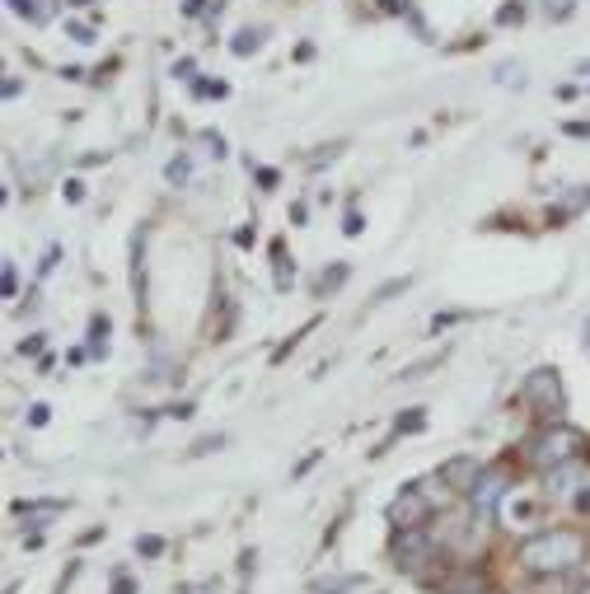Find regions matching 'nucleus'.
I'll list each match as a JSON object with an SVG mask.
<instances>
[{
	"label": "nucleus",
	"instance_id": "obj_18",
	"mask_svg": "<svg viewBox=\"0 0 590 594\" xmlns=\"http://www.w3.org/2000/svg\"><path fill=\"white\" fill-rule=\"evenodd\" d=\"M366 225H361V215L357 211H347V225H343V234H361Z\"/></svg>",
	"mask_w": 590,
	"mask_h": 594
},
{
	"label": "nucleus",
	"instance_id": "obj_12",
	"mask_svg": "<svg viewBox=\"0 0 590 594\" xmlns=\"http://www.w3.org/2000/svg\"><path fill=\"white\" fill-rule=\"evenodd\" d=\"M169 183H173V188H183V183H188V160H183V155L169 165Z\"/></svg>",
	"mask_w": 590,
	"mask_h": 594
},
{
	"label": "nucleus",
	"instance_id": "obj_15",
	"mask_svg": "<svg viewBox=\"0 0 590 594\" xmlns=\"http://www.w3.org/2000/svg\"><path fill=\"white\" fill-rule=\"evenodd\" d=\"M113 594H136V581H131V576H123V571H117V576H113Z\"/></svg>",
	"mask_w": 590,
	"mask_h": 594
},
{
	"label": "nucleus",
	"instance_id": "obj_7",
	"mask_svg": "<svg viewBox=\"0 0 590 594\" xmlns=\"http://www.w3.org/2000/svg\"><path fill=\"white\" fill-rule=\"evenodd\" d=\"M478 459H450L445 468H441V482H455V491H474V482H478Z\"/></svg>",
	"mask_w": 590,
	"mask_h": 594
},
{
	"label": "nucleus",
	"instance_id": "obj_20",
	"mask_svg": "<svg viewBox=\"0 0 590 594\" xmlns=\"http://www.w3.org/2000/svg\"><path fill=\"white\" fill-rule=\"evenodd\" d=\"M71 38H75V43H94V33H89V29H81V24H71Z\"/></svg>",
	"mask_w": 590,
	"mask_h": 594
},
{
	"label": "nucleus",
	"instance_id": "obj_21",
	"mask_svg": "<svg viewBox=\"0 0 590 594\" xmlns=\"http://www.w3.org/2000/svg\"><path fill=\"white\" fill-rule=\"evenodd\" d=\"M10 10H19V14H29V19L38 14V10H33V0H10Z\"/></svg>",
	"mask_w": 590,
	"mask_h": 594
},
{
	"label": "nucleus",
	"instance_id": "obj_11",
	"mask_svg": "<svg viewBox=\"0 0 590 594\" xmlns=\"http://www.w3.org/2000/svg\"><path fill=\"white\" fill-rule=\"evenodd\" d=\"M426 426V412L422 407H408L403 417H399V435H412V431H422Z\"/></svg>",
	"mask_w": 590,
	"mask_h": 594
},
{
	"label": "nucleus",
	"instance_id": "obj_5",
	"mask_svg": "<svg viewBox=\"0 0 590 594\" xmlns=\"http://www.w3.org/2000/svg\"><path fill=\"white\" fill-rule=\"evenodd\" d=\"M426 529H403V533H393V562H399L403 571H418L426 562Z\"/></svg>",
	"mask_w": 590,
	"mask_h": 594
},
{
	"label": "nucleus",
	"instance_id": "obj_1",
	"mask_svg": "<svg viewBox=\"0 0 590 594\" xmlns=\"http://www.w3.org/2000/svg\"><path fill=\"white\" fill-rule=\"evenodd\" d=\"M581 558H586V543L572 529H548L520 543V566L529 576H562V571L581 566Z\"/></svg>",
	"mask_w": 590,
	"mask_h": 594
},
{
	"label": "nucleus",
	"instance_id": "obj_22",
	"mask_svg": "<svg viewBox=\"0 0 590 594\" xmlns=\"http://www.w3.org/2000/svg\"><path fill=\"white\" fill-rule=\"evenodd\" d=\"M215 445H225V435H211V441H197V449H202V454H211Z\"/></svg>",
	"mask_w": 590,
	"mask_h": 594
},
{
	"label": "nucleus",
	"instance_id": "obj_19",
	"mask_svg": "<svg viewBox=\"0 0 590 594\" xmlns=\"http://www.w3.org/2000/svg\"><path fill=\"white\" fill-rule=\"evenodd\" d=\"M520 14H525V10H520V6H506V10H502V14H497V19H502V24H516V19H520Z\"/></svg>",
	"mask_w": 590,
	"mask_h": 594
},
{
	"label": "nucleus",
	"instance_id": "obj_3",
	"mask_svg": "<svg viewBox=\"0 0 590 594\" xmlns=\"http://www.w3.org/2000/svg\"><path fill=\"white\" fill-rule=\"evenodd\" d=\"M384 520L393 524V533H403V529H426V520H431V501H426V491H422L418 482H408V487L399 491V497L389 501Z\"/></svg>",
	"mask_w": 590,
	"mask_h": 594
},
{
	"label": "nucleus",
	"instance_id": "obj_17",
	"mask_svg": "<svg viewBox=\"0 0 590 594\" xmlns=\"http://www.w3.org/2000/svg\"><path fill=\"white\" fill-rule=\"evenodd\" d=\"M380 10H384V14H412L408 0H380Z\"/></svg>",
	"mask_w": 590,
	"mask_h": 594
},
{
	"label": "nucleus",
	"instance_id": "obj_9",
	"mask_svg": "<svg viewBox=\"0 0 590 594\" xmlns=\"http://www.w3.org/2000/svg\"><path fill=\"white\" fill-rule=\"evenodd\" d=\"M259 47H263V33H259V29H244V33L230 38V52H234V56H253Z\"/></svg>",
	"mask_w": 590,
	"mask_h": 594
},
{
	"label": "nucleus",
	"instance_id": "obj_23",
	"mask_svg": "<svg viewBox=\"0 0 590 594\" xmlns=\"http://www.w3.org/2000/svg\"><path fill=\"white\" fill-rule=\"evenodd\" d=\"M19 351H24V356H38V351H43V338H29V342L19 347Z\"/></svg>",
	"mask_w": 590,
	"mask_h": 594
},
{
	"label": "nucleus",
	"instance_id": "obj_25",
	"mask_svg": "<svg viewBox=\"0 0 590 594\" xmlns=\"http://www.w3.org/2000/svg\"><path fill=\"white\" fill-rule=\"evenodd\" d=\"M483 594H492V590H483Z\"/></svg>",
	"mask_w": 590,
	"mask_h": 594
},
{
	"label": "nucleus",
	"instance_id": "obj_8",
	"mask_svg": "<svg viewBox=\"0 0 590 594\" xmlns=\"http://www.w3.org/2000/svg\"><path fill=\"white\" fill-rule=\"evenodd\" d=\"M347 282V263H333L324 276H319V282H314V295H319V300H324V295H333V290H338Z\"/></svg>",
	"mask_w": 590,
	"mask_h": 594
},
{
	"label": "nucleus",
	"instance_id": "obj_14",
	"mask_svg": "<svg viewBox=\"0 0 590 594\" xmlns=\"http://www.w3.org/2000/svg\"><path fill=\"white\" fill-rule=\"evenodd\" d=\"M136 552H141V558H160V552H165V539H141V543H136Z\"/></svg>",
	"mask_w": 590,
	"mask_h": 594
},
{
	"label": "nucleus",
	"instance_id": "obj_2",
	"mask_svg": "<svg viewBox=\"0 0 590 594\" xmlns=\"http://www.w3.org/2000/svg\"><path fill=\"white\" fill-rule=\"evenodd\" d=\"M577 449H581V435L572 431V426H544L535 441L525 445V454H529V464L535 468H562V464H572L577 459Z\"/></svg>",
	"mask_w": 590,
	"mask_h": 594
},
{
	"label": "nucleus",
	"instance_id": "obj_10",
	"mask_svg": "<svg viewBox=\"0 0 590 594\" xmlns=\"http://www.w3.org/2000/svg\"><path fill=\"white\" fill-rule=\"evenodd\" d=\"M272 263H277V286L286 290V286L295 282V272H291V257H286V248H282V244H272Z\"/></svg>",
	"mask_w": 590,
	"mask_h": 594
},
{
	"label": "nucleus",
	"instance_id": "obj_6",
	"mask_svg": "<svg viewBox=\"0 0 590 594\" xmlns=\"http://www.w3.org/2000/svg\"><path fill=\"white\" fill-rule=\"evenodd\" d=\"M502 497H506V478H502V473H497V468H492V473H478L474 491H468L474 510H478V515H492V510L502 506Z\"/></svg>",
	"mask_w": 590,
	"mask_h": 594
},
{
	"label": "nucleus",
	"instance_id": "obj_13",
	"mask_svg": "<svg viewBox=\"0 0 590 594\" xmlns=\"http://www.w3.org/2000/svg\"><path fill=\"white\" fill-rule=\"evenodd\" d=\"M14 286H19L14 263H6V272H0V290H6V300H14Z\"/></svg>",
	"mask_w": 590,
	"mask_h": 594
},
{
	"label": "nucleus",
	"instance_id": "obj_4",
	"mask_svg": "<svg viewBox=\"0 0 590 594\" xmlns=\"http://www.w3.org/2000/svg\"><path fill=\"white\" fill-rule=\"evenodd\" d=\"M525 399L535 403L544 417H558V412H567V389H562V374L554 370V365H544V370H535L525 380Z\"/></svg>",
	"mask_w": 590,
	"mask_h": 594
},
{
	"label": "nucleus",
	"instance_id": "obj_24",
	"mask_svg": "<svg viewBox=\"0 0 590 594\" xmlns=\"http://www.w3.org/2000/svg\"><path fill=\"white\" fill-rule=\"evenodd\" d=\"M577 594H590V585H581V590H577Z\"/></svg>",
	"mask_w": 590,
	"mask_h": 594
},
{
	"label": "nucleus",
	"instance_id": "obj_16",
	"mask_svg": "<svg viewBox=\"0 0 590 594\" xmlns=\"http://www.w3.org/2000/svg\"><path fill=\"white\" fill-rule=\"evenodd\" d=\"M48 417H52V407H48V403H38V407L29 412V422H33V426H48Z\"/></svg>",
	"mask_w": 590,
	"mask_h": 594
}]
</instances>
